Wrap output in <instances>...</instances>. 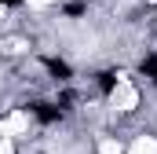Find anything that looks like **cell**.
I'll list each match as a JSON object with an SVG mask.
<instances>
[{"mask_svg":"<svg viewBox=\"0 0 157 154\" xmlns=\"http://www.w3.org/2000/svg\"><path fill=\"white\" fill-rule=\"evenodd\" d=\"M88 4H91V0H88Z\"/></svg>","mask_w":157,"mask_h":154,"instance_id":"8992f818","label":"cell"},{"mask_svg":"<svg viewBox=\"0 0 157 154\" xmlns=\"http://www.w3.org/2000/svg\"><path fill=\"white\" fill-rule=\"evenodd\" d=\"M150 84H154V88H157V77H154V81H150Z\"/></svg>","mask_w":157,"mask_h":154,"instance_id":"5b68a950","label":"cell"},{"mask_svg":"<svg viewBox=\"0 0 157 154\" xmlns=\"http://www.w3.org/2000/svg\"><path fill=\"white\" fill-rule=\"evenodd\" d=\"M59 15H62V18H84V15H88V0H70V4H62Z\"/></svg>","mask_w":157,"mask_h":154,"instance_id":"3957f363","label":"cell"},{"mask_svg":"<svg viewBox=\"0 0 157 154\" xmlns=\"http://www.w3.org/2000/svg\"><path fill=\"white\" fill-rule=\"evenodd\" d=\"M139 74L146 77V81H154V77H157V51H146V55L139 59Z\"/></svg>","mask_w":157,"mask_h":154,"instance_id":"277c9868","label":"cell"},{"mask_svg":"<svg viewBox=\"0 0 157 154\" xmlns=\"http://www.w3.org/2000/svg\"><path fill=\"white\" fill-rule=\"evenodd\" d=\"M40 66L48 70V77H51L55 84H73V66H70L66 59H59V55H40Z\"/></svg>","mask_w":157,"mask_h":154,"instance_id":"7a4b0ae2","label":"cell"},{"mask_svg":"<svg viewBox=\"0 0 157 154\" xmlns=\"http://www.w3.org/2000/svg\"><path fill=\"white\" fill-rule=\"evenodd\" d=\"M26 114L29 117H37V125H59L62 117H66V110L59 107V103H51V99H29L26 103Z\"/></svg>","mask_w":157,"mask_h":154,"instance_id":"6da1fadb","label":"cell"}]
</instances>
